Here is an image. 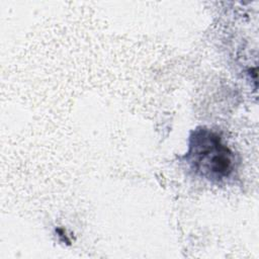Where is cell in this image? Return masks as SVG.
I'll use <instances>...</instances> for the list:
<instances>
[{
  "label": "cell",
  "instance_id": "1",
  "mask_svg": "<svg viewBox=\"0 0 259 259\" xmlns=\"http://www.w3.org/2000/svg\"><path fill=\"white\" fill-rule=\"evenodd\" d=\"M185 159L195 174L211 182L229 178L237 164L235 153L221 136L204 126L191 132Z\"/></svg>",
  "mask_w": 259,
  "mask_h": 259
}]
</instances>
